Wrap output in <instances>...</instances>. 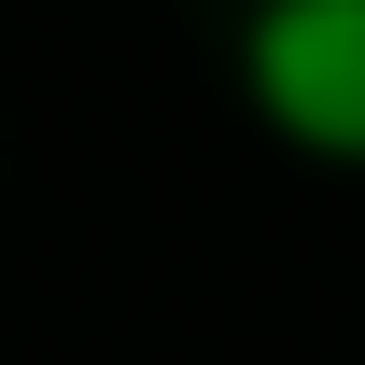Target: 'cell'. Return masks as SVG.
Returning <instances> with one entry per match:
<instances>
[{
	"mask_svg": "<svg viewBox=\"0 0 365 365\" xmlns=\"http://www.w3.org/2000/svg\"><path fill=\"white\" fill-rule=\"evenodd\" d=\"M239 85H253V113H267L281 140L351 155L365 140V14L351 0H267V14L239 29Z\"/></svg>",
	"mask_w": 365,
	"mask_h": 365,
	"instance_id": "obj_1",
	"label": "cell"
}]
</instances>
